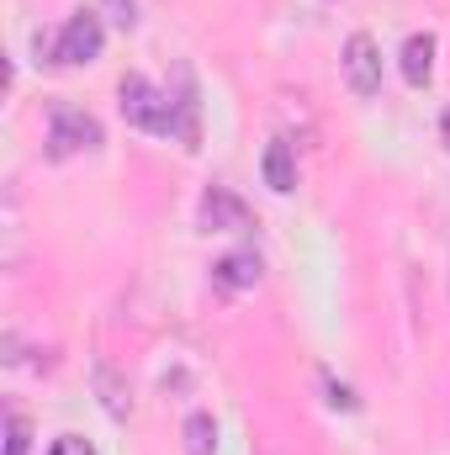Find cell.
<instances>
[{
	"label": "cell",
	"mask_w": 450,
	"mask_h": 455,
	"mask_svg": "<svg viewBox=\"0 0 450 455\" xmlns=\"http://www.w3.org/2000/svg\"><path fill=\"white\" fill-rule=\"evenodd\" d=\"M440 143L450 148V107H446V116H440Z\"/></svg>",
	"instance_id": "cell-16"
},
{
	"label": "cell",
	"mask_w": 450,
	"mask_h": 455,
	"mask_svg": "<svg viewBox=\"0 0 450 455\" xmlns=\"http://www.w3.org/2000/svg\"><path fill=\"white\" fill-rule=\"evenodd\" d=\"M398 59H403V80H408L414 91H424V85L435 80V32H414Z\"/></svg>",
	"instance_id": "cell-7"
},
{
	"label": "cell",
	"mask_w": 450,
	"mask_h": 455,
	"mask_svg": "<svg viewBox=\"0 0 450 455\" xmlns=\"http://www.w3.org/2000/svg\"><path fill=\"white\" fill-rule=\"evenodd\" d=\"M85 148H101V122L69 101L48 107V159H75Z\"/></svg>",
	"instance_id": "cell-2"
},
{
	"label": "cell",
	"mask_w": 450,
	"mask_h": 455,
	"mask_svg": "<svg viewBox=\"0 0 450 455\" xmlns=\"http://www.w3.org/2000/svg\"><path fill=\"white\" fill-rule=\"evenodd\" d=\"M197 223L207 228V233H244L249 228V207L228 186H207L202 191V207H197Z\"/></svg>",
	"instance_id": "cell-5"
},
{
	"label": "cell",
	"mask_w": 450,
	"mask_h": 455,
	"mask_svg": "<svg viewBox=\"0 0 450 455\" xmlns=\"http://www.w3.org/2000/svg\"><path fill=\"white\" fill-rule=\"evenodd\" d=\"M96 387H101V403H107V413H112V419H127V408H133V403H127V387L117 381V371L107 365V360L96 365Z\"/></svg>",
	"instance_id": "cell-11"
},
{
	"label": "cell",
	"mask_w": 450,
	"mask_h": 455,
	"mask_svg": "<svg viewBox=\"0 0 450 455\" xmlns=\"http://www.w3.org/2000/svg\"><path fill=\"white\" fill-rule=\"evenodd\" d=\"M339 69H344V85H350L360 101H371V96L382 91V48H376V37H371V32H355V37L344 43V53H339Z\"/></svg>",
	"instance_id": "cell-3"
},
{
	"label": "cell",
	"mask_w": 450,
	"mask_h": 455,
	"mask_svg": "<svg viewBox=\"0 0 450 455\" xmlns=\"http://www.w3.org/2000/svg\"><path fill=\"white\" fill-rule=\"evenodd\" d=\"M260 175H265V186L276 191V196H286L292 186H297V159H292V143H265V159H260Z\"/></svg>",
	"instance_id": "cell-9"
},
{
	"label": "cell",
	"mask_w": 450,
	"mask_h": 455,
	"mask_svg": "<svg viewBox=\"0 0 450 455\" xmlns=\"http://www.w3.org/2000/svg\"><path fill=\"white\" fill-rule=\"evenodd\" d=\"M48 455H96V451H91V440H80V435H59V440L48 445Z\"/></svg>",
	"instance_id": "cell-15"
},
{
	"label": "cell",
	"mask_w": 450,
	"mask_h": 455,
	"mask_svg": "<svg viewBox=\"0 0 450 455\" xmlns=\"http://www.w3.org/2000/svg\"><path fill=\"white\" fill-rule=\"evenodd\" d=\"M260 281V254L254 249H238V254H223L213 265V286L218 291H249Z\"/></svg>",
	"instance_id": "cell-8"
},
{
	"label": "cell",
	"mask_w": 450,
	"mask_h": 455,
	"mask_svg": "<svg viewBox=\"0 0 450 455\" xmlns=\"http://www.w3.org/2000/svg\"><path fill=\"white\" fill-rule=\"evenodd\" d=\"M101 5H107V16H112L122 32H133V27H138V0H101Z\"/></svg>",
	"instance_id": "cell-13"
},
{
	"label": "cell",
	"mask_w": 450,
	"mask_h": 455,
	"mask_svg": "<svg viewBox=\"0 0 450 455\" xmlns=\"http://www.w3.org/2000/svg\"><path fill=\"white\" fill-rule=\"evenodd\" d=\"M324 387H329V408H344V413H355L360 408V397L344 387V381H334V376H324Z\"/></svg>",
	"instance_id": "cell-14"
},
{
	"label": "cell",
	"mask_w": 450,
	"mask_h": 455,
	"mask_svg": "<svg viewBox=\"0 0 450 455\" xmlns=\"http://www.w3.org/2000/svg\"><path fill=\"white\" fill-rule=\"evenodd\" d=\"M107 48V32H101V16L96 11H75L59 32V48H53V64H96Z\"/></svg>",
	"instance_id": "cell-4"
},
{
	"label": "cell",
	"mask_w": 450,
	"mask_h": 455,
	"mask_svg": "<svg viewBox=\"0 0 450 455\" xmlns=\"http://www.w3.org/2000/svg\"><path fill=\"white\" fill-rule=\"evenodd\" d=\"M218 451V424L213 413H191L186 419V455H213Z\"/></svg>",
	"instance_id": "cell-10"
},
{
	"label": "cell",
	"mask_w": 450,
	"mask_h": 455,
	"mask_svg": "<svg viewBox=\"0 0 450 455\" xmlns=\"http://www.w3.org/2000/svg\"><path fill=\"white\" fill-rule=\"evenodd\" d=\"M117 107H122V122L138 127V132H154V138H175V101L143 80V75H122L117 85Z\"/></svg>",
	"instance_id": "cell-1"
},
{
	"label": "cell",
	"mask_w": 450,
	"mask_h": 455,
	"mask_svg": "<svg viewBox=\"0 0 450 455\" xmlns=\"http://www.w3.org/2000/svg\"><path fill=\"white\" fill-rule=\"evenodd\" d=\"M27 445H32V424L21 413H11L5 419V455H27Z\"/></svg>",
	"instance_id": "cell-12"
},
{
	"label": "cell",
	"mask_w": 450,
	"mask_h": 455,
	"mask_svg": "<svg viewBox=\"0 0 450 455\" xmlns=\"http://www.w3.org/2000/svg\"><path fill=\"white\" fill-rule=\"evenodd\" d=\"M175 138L186 148H202V101H197V80L191 69H181V96H175Z\"/></svg>",
	"instance_id": "cell-6"
}]
</instances>
